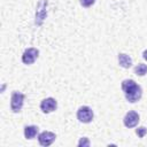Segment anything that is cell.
<instances>
[{"instance_id":"obj_1","label":"cell","mask_w":147,"mask_h":147,"mask_svg":"<svg viewBox=\"0 0 147 147\" xmlns=\"http://www.w3.org/2000/svg\"><path fill=\"white\" fill-rule=\"evenodd\" d=\"M122 90L124 92L125 99L133 103L137 102L138 100H140L141 95H142V90L141 87L133 80V79H125L122 82Z\"/></svg>"},{"instance_id":"obj_14","label":"cell","mask_w":147,"mask_h":147,"mask_svg":"<svg viewBox=\"0 0 147 147\" xmlns=\"http://www.w3.org/2000/svg\"><path fill=\"white\" fill-rule=\"evenodd\" d=\"M78 146H90V141L87 138H82L78 142Z\"/></svg>"},{"instance_id":"obj_6","label":"cell","mask_w":147,"mask_h":147,"mask_svg":"<svg viewBox=\"0 0 147 147\" xmlns=\"http://www.w3.org/2000/svg\"><path fill=\"white\" fill-rule=\"evenodd\" d=\"M139 115H138V113H136V111H129V113H126V115L124 116V118H123V123H124V125L126 126V127H134L138 123H139Z\"/></svg>"},{"instance_id":"obj_8","label":"cell","mask_w":147,"mask_h":147,"mask_svg":"<svg viewBox=\"0 0 147 147\" xmlns=\"http://www.w3.org/2000/svg\"><path fill=\"white\" fill-rule=\"evenodd\" d=\"M46 5H47V1H45V0H41V1L39 2V5H38L37 14H36V17H37L36 23H37V24H41L42 20H44L45 16H46V11H45V7H46Z\"/></svg>"},{"instance_id":"obj_4","label":"cell","mask_w":147,"mask_h":147,"mask_svg":"<svg viewBox=\"0 0 147 147\" xmlns=\"http://www.w3.org/2000/svg\"><path fill=\"white\" fill-rule=\"evenodd\" d=\"M38 55H39V51L37 48H33V47L28 48L24 51V53L22 55V62L24 64H32L37 60Z\"/></svg>"},{"instance_id":"obj_5","label":"cell","mask_w":147,"mask_h":147,"mask_svg":"<svg viewBox=\"0 0 147 147\" xmlns=\"http://www.w3.org/2000/svg\"><path fill=\"white\" fill-rule=\"evenodd\" d=\"M56 107H57V102H56V100L53 99V98H46V99H44V100L41 101V103H40V109H41V111L45 113V114H48V113L54 111V110L56 109Z\"/></svg>"},{"instance_id":"obj_7","label":"cell","mask_w":147,"mask_h":147,"mask_svg":"<svg viewBox=\"0 0 147 147\" xmlns=\"http://www.w3.org/2000/svg\"><path fill=\"white\" fill-rule=\"evenodd\" d=\"M56 136L54 132H51V131H44L41 132L39 136H38V141L41 146H49L54 140H55Z\"/></svg>"},{"instance_id":"obj_15","label":"cell","mask_w":147,"mask_h":147,"mask_svg":"<svg viewBox=\"0 0 147 147\" xmlns=\"http://www.w3.org/2000/svg\"><path fill=\"white\" fill-rule=\"evenodd\" d=\"M142 56H144V59L147 61V49H146V51H144V53H142Z\"/></svg>"},{"instance_id":"obj_12","label":"cell","mask_w":147,"mask_h":147,"mask_svg":"<svg viewBox=\"0 0 147 147\" xmlns=\"http://www.w3.org/2000/svg\"><path fill=\"white\" fill-rule=\"evenodd\" d=\"M136 133L138 134L139 138H144L145 134L147 133V129H146L145 126H140V127H138V129L136 130Z\"/></svg>"},{"instance_id":"obj_10","label":"cell","mask_w":147,"mask_h":147,"mask_svg":"<svg viewBox=\"0 0 147 147\" xmlns=\"http://www.w3.org/2000/svg\"><path fill=\"white\" fill-rule=\"evenodd\" d=\"M38 133V126L36 125H28L24 127V137L26 139H33Z\"/></svg>"},{"instance_id":"obj_11","label":"cell","mask_w":147,"mask_h":147,"mask_svg":"<svg viewBox=\"0 0 147 147\" xmlns=\"http://www.w3.org/2000/svg\"><path fill=\"white\" fill-rule=\"evenodd\" d=\"M134 74L138 76H145L147 74V65L144 63H139L134 67Z\"/></svg>"},{"instance_id":"obj_3","label":"cell","mask_w":147,"mask_h":147,"mask_svg":"<svg viewBox=\"0 0 147 147\" xmlns=\"http://www.w3.org/2000/svg\"><path fill=\"white\" fill-rule=\"evenodd\" d=\"M77 118L82 123H90L93 119V111L90 107L83 106L77 111Z\"/></svg>"},{"instance_id":"obj_2","label":"cell","mask_w":147,"mask_h":147,"mask_svg":"<svg viewBox=\"0 0 147 147\" xmlns=\"http://www.w3.org/2000/svg\"><path fill=\"white\" fill-rule=\"evenodd\" d=\"M23 102H24V94L18 92V91H14L13 94H11V99H10L11 110L14 113L21 111V109L23 107Z\"/></svg>"},{"instance_id":"obj_9","label":"cell","mask_w":147,"mask_h":147,"mask_svg":"<svg viewBox=\"0 0 147 147\" xmlns=\"http://www.w3.org/2000/svg\"><path fill=\"white\" fill-rule=\"evenodd\" d=\"M118 63L122 68H130L132 65V59L124 53L118 54Z\"/></svg>"},{"instance_id":"obj_13","label":"cell","mask_w":147,"mask_h":147,"mask_svg":"<svg viewBox=\"0 0 147 147\" xmlns=\"http://www.w3.org/2000/svg\"><path fill=\"white\" fill-rule=\"evenodd\" d=\"M95 2V0H80V5L83 7H90Z\"/></svg>"}]
</instances>
